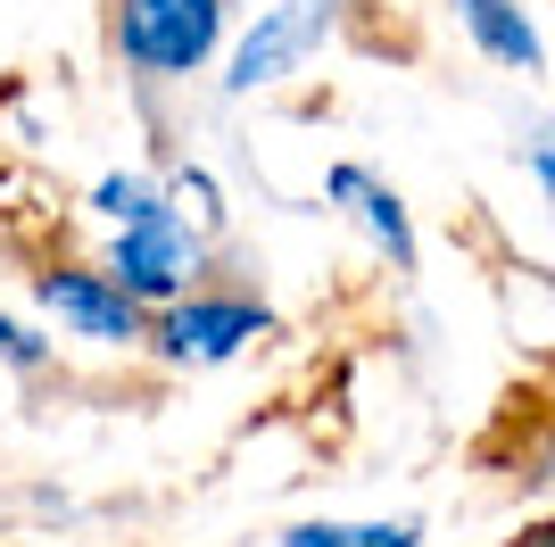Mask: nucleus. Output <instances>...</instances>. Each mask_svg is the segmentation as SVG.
I'll list each match as a JSON object with an SVG mask.
<instances>
[{"mask_svg": "<svg viewBox=\"0 0 555 547\" xmlns=\"http://www.w3.org/2000/svg\"><path fill=\"white\" fill-rule=\"evenodd\" d=\"M514 158H522V175H531V191L547 200L555 216V116H539V125H522V141H514Z\"/></svg>", "mask_w": 555, "mask_h": 547, "instance_id": "f8f14e48", "label": "nucleus"}, {"mask_svg": "<svg viewBox=\"0 0 555 547\" xmlns=\"http://www.w3.org/2000/svg\"><path fill=\"white\" fill-rule=\"evenodd\" d=\"M100 266H108L141 307H166V298H183L191 282H208V274H216V241L191 225L183 207H175V191H166L158 207H141L133 225H108Z\"/></svg>", "mask_w": 555, "mask_h": 547, "instance_id": "20e7f679", "label": "nucleus"}, {"mask_svg": "<svg viewBox=\"0 0 555 547\" xmlns=\"http://www.w3.org/2000/svg\"><path fill=\"white\" fill-rule=\"evenodd\" d=\"M34 307H42V323H59L67 341L116 348V357H141V341H150V307H141L100 257H50V266L34 274Z\"/></svg>", "mask_w": 555, "mask_h": 547, "instance_id": "39448f33", "label": "nucleus"}, {"mask_svg": "<svg viewBox=\"0 0 555 547\" xmlns=\"http://www.w3.org/2000/svg\"><path fill=\"white\" fill-rule=\"evenodd\" d=\"M100 42L141 116H158V91H191L232 42V0H100Z\"/></svg>", "mask_w": 555, "mask_h": 547, "instance_id": "f257e3e1", "label": "nucleus"}, {"mask_svg": "<svg viewBox=\"0 0 555 547\" xmlns=\"http://www.w3.org/2000/svg\"><path fill=\"white\" fill-rule=\"evenodd\" d=\"M514 481H522V489H531V498H547V489H555V432L539 440L531 456H522V473H514Z\"/></svg>", "mask_w": 555, "mask_h": 547, "instance_id": "ddd939ff", "label": "nucleus"}, {"mask_svg": "<svg viewBox=\"0 0 555 547\" xmlns=\"http://www.w3.org/2000/svg\"><path fill=\"white\" fill-rule=\"evenodd\" d=\"M274 332H282V316H274V298L257 291V282L208 274V282H191L183 298L150 307V341H141V357L158 365V373H216V365L249 357V348L274 341Z\"/></svg>", "mask_w": 555, "mask_h": 547, "instance_id": "f03ea898", "label": "nucleus"}, {"mask_svg": "<svg viewBox=\"0 0 555 547\" xmlns=\"http://www.w3.org/2000/svg\"><path fill=\"white\" fill-rule=\"evenodd\" d=\"M274 547H423V523L415 514H390V523H332V514H315V523H291Z\"/></svg>", "mask_w": 555, "mask_h": 547, "instance_id": "6e6552de", "label": "nucleus"}, {"mask_svg": "<svg viewBox=\"0 0 555 547\" xmlns=\"http://www.w3.org/2000/svg\"><path fill=\"white\" fill-rule=\"evenodd\" d=\"M348 0H274L257 9V25H241L216 59V100H257V91H282L291 75H307L340 42Z\"/></svg>", "mask_w": 555, "mask_h": 547, "instance_id": "7ed1b4c3", "label": "nucleus"}, {"mask_svg": "<svg viewBox=\"0 0 555 547\" xmlns=\"http://www.w3.org/2000/svg\"><path fill=\"white\" fill-rule=\"evenodd\" d=\"M464 25V42L481 50L489 67H506V75H547V42H539V25L522 0H448Z\"/></svg>", "mask_w": 555, "mask_h": 547, "instance_id": "0eeeda50", "label": "nucleus"}, {"mask_svg": "<svg viewBox=\"0 0 555 547\" xmlns=\"http://www.w3.org/2000/svg\"><path fill=\"white\" fill-rule=\"evenodd\" d=\"M324 200L373 241V257L390 266V282H415V274H423V241H415V216H406V200H398V182H382L373 166L340 158L324 175Z\"/></svg>", "mask_w": 555, "mask_h": 547, "instance_id": "423d86ee", "label": "nucleus"}, {"mask_svg": "<svg viewBox=\"0 0 555 547\" xmlns=\"http://www.w3.org/2000/svg\"><path fill=\"white\" fill-rule=\"evenodd\" d=\"M514 547H555V523H539V531H522Z\"/></svg>", "mask_w": 555, "mask_h": 547, "instance_id": "4468645a", "label": "nucleus"}, {"mask_svg": "<svg viewBox=\"0 0 555 547\" xmlns=\"http://www.w3.org/2000/svg\"><path fill=\"white\" fill-rule=\"evenodd\" d=\"M166 191H175V207H183L191 225L208 232L216 250H224V232H232V200H224V182H216L208 166H191V158H175V166H166Z\"/></svg>", "mask_w": 555, "mask_h": 547, "instance_id": "9d476101", "label": "nucleus"}, {"mask_svg": "<svg viewBox=\"0 0 555 547\" xmlns=\"http://www.w3.org/2000/svg\"><path fill=\"white\" fill-rule=\"evenodd\" d=\"M166 200V175L158 166H108V175L83 191V216H100V225H133L141 207Z\"/></svg>", "mask_w": 555, "mask_h": 547, "instance_id": "1a4fd4ad", "label": "nucleus"}, {"mask_svg": "<svg viewBox=\"0 0 555 547\" xmlns=\"http://www.w3.org/2000/svg\"><path fill=\"white\" fill-rule=\"evenodd\" d=\"M0 365H9L17 382H42L50 365H59V341H50L42 323H25V316H9V307H0Z\"/></svg>", "mask_w": 555, "mask_h": 547, "instance_id": "9b49d317", "label": "nucleus"}]
</instances>
